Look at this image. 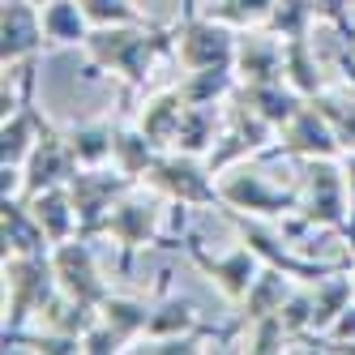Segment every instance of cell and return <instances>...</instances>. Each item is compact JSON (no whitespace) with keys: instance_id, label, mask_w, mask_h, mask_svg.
I'll list each match as a JSON object with an SVG mask.
<instances>
[{"instance_id":"obj_1","label":"cell","mask_w":355,"mask_h":355,"mask_svg":"<svg viewBox=\"0 0 355 355\" xmlns=\"http://www.w3.org/2000/svg\"><path fill=\"white\" fill-rule=\"evenodd\" d=\"M86 78L112 73L124 86L141 90L146 78L155 73L159 60L175 56V26H155V21H137V26H94L86 39Z\"/></svg>"},{"instance_id":"obj_2","label":"cell","mask_w":355,"mask_h":355,"mask_svg":"<svg viewBox=\"0 0 355 355\" xmlns=\"http://www.w3.org/2000/svg\"><path fill=\"white\" fill-rule=\"evenodd\" d=\"M60 283L52 252H9L5 257V334H21L56 300Z\"/></svg>"},{"instance_id":"obj_3","label":"cell","mask_w":355,"mask_h":355,"mask_svg":"<svg viewBox=\"0 0 355 355\" xmlns=\"http://www.w3.org/2000/svg\"><path fill=\"white\" fill-rule=\"evenodd\" d=\"M218 210H244L252 218L283 223L287 214L300 210V184L291 180L283 189V184H274L257 163L240 159V163L218 171Z\"/></svg>"},{"instance_id":"obj_4","label":"cell","mask_w":355,"mask_h":355,"mask_svg":"<svg viewBox=\"0 0 355 355\" xmlns=\"http://www.w3.org/2000/svg\"><path fill=\"white\" fill-rule=\"evenodd\" d=\"M163 206H167V197H159L155 189H146V184H133L107 210L103 227H98V236H107L120 248V257H116V270L120 274H129V266H133V257H137L141 248H155L159 244Z\"/></svg>"},{"instance_id":"obj_5","label":"cell","mask_w":355,"mask_h":355,"mask_svg":"<svg viewBox=\"0 0 355 355\" xmlns=\"http://www.w3.org/2000/svg\"><path fill=\"white\" fill-rule=\"evenodd\" d=\"M295 184H300V218L313 227H325V232H347V175H343V159H304L295 167Z\"/></svg>"},{"instance_id":"obj_6","label":"cell","mask_w":355,"mask_h":355,"mask_svg":"<svg viewBox=\"0 0 355 355\" xmlns=\"http://www.w3.org/2000/svg\"><path fill=\"white\" fill-rule=\"evenodd\" d=\"M146 189H155L167 201H189L197 210H218V175L201 155H184V150H163L155 167L146 171Z\"/></svg>"},{"instance_id":"obj_7","label":"cell","mask_w":355,"mask_h":355,"mask_svg":"<svg viewBox=\"0 0 355 355\" xmlns=\"http://www.w3.org/2000/svg\"><path fill=\"white\" fill-rule=\"evenodd\" d=\"M240 31L210 13H184L175 21V64L180 69H236Z\"/></svg>"},{"instance_id":"obj_8","label":"cell","mask_w":355,"mask_h":355,"mask_svg":"<svg viewBox=\"0 0 355 355\" xmlns=\"http://www.w3.org/2000/svg\"><path fill=\"white\" fill-rule=\"evenodd\" d=\"M137 180H129L116 163H98V167H78L69 180V193H73V206H78V232L98 240V227H103L107 210L129 193Z\"/></svg>"},{"instance_id":"obj_9","label":"cell","mask_w":355,"mask_h":355,"mask_svg":"<svg viewBox=\"0 0 355 355\" xmlns=\"http://www.w3.org/2000/svg\"><path fill=\"white\" fill-rule=\"evenodd\" d=\"M261 159H295V163H304V159H343V141L334 133V124H329V116L309 98V103L278 129V141Z\"/></svg>"},{"instance_id":"obj_10","label":"cell","mask_w":355,"mask_h":355,"mask_svg":"<svg viewBox=\"0 0 355 355\" xmlns=\"http://www.w3.org/2000/svg\"><path fill=\"white\" fill-rule=\"evenodd\" d=\"M52 270H56L60 291L73 295V300H82V304H94V309H98V304L112 295L103 270H98L90 236H73V240L52 244Z\"/></svg>"},{"instance_id":"obj_11","label":"cell","mask_w":355,"mask_h":355,"mask_svg":"<svg viewBox=\"0 0 355 355\" xmlns=\"http://www.w3.org/2000/svg\"><path fill=\"white\" fill-rule=\"evenodd\" d=\"M184 252H189V261L210 278V283L232 300V304H240L244 295H248V287H252V278L261 274V257H257V248H248L244 240L236 244V248H227V252H206L201 248V236L193 232L189 236V244H184Z\"/></svg>"},{"instance_id":"obj_12","label":"cell","mask_w":355,"mask_h":355,"mask_svg":"<svg viewBox=\"0 0 355 355\" xmlns=\"http://www.w3.org/2000/svg\"><path fill=\"white\" fill-rule=\"evenodd\" d=\"M47 31L43 9L35 0H0V64H21L31 56H43Z\"/></svg>"},{"instance_id":"obj_13","label":"cell","mask_w":355,"mask_h":355,"mask_svg":"<svg viewBox=\"0 0 355 355\" xmlns=\"http://www.w3.org/2000/svg\"><path fill=\"white\" fill-rule=\"evenodd\" d=\"M78 167H82V163L73 159L69 137L56 133V129H47V133L39 137V146L31 150V159L21 163V197H35V193H43V189L69 184Z\"/></svg>"},{"instance_id":"obj_14","label":"cell","mask_w":355,"mask_h":355,"mask_svg":"<svg viewBox=\"0 0 355 355\" xmlns=\"http://www.w3.org/2000/svg\"><path fill=\"white\" fill-rule=\"evenodd\" d=\"M184 94H180V86H159L155 94H146L141 103H137V112H133V124L155 141L159 150H171V141H175V129H180V116H184Z\"/></svg>"},{"instance_id":"obj_15","label":"cell","mask_w":355,"mask_h":355,"mask_svg":"<svg viewBox=\"0 0 355 355\" xmlns=\"http://www.w3.org/2000/svg\"><path fill=\"white\" fill-rule=\"evenodd\" d=\"M236 78L240 82H274L283 78V39L266 26H252L240 35L236 47Z\"/></svg>"},{"instance_id":"obj_16","label":"cell","mask_w":355,"mask_h":355,"mask_svg":"<svg viewBox=\"0 0 355 355\" xmlns=\"http://www.w3.org/2000/svg\"><path fill=\"white\" fill-rule=\"evenodd\" d=\"M232 98H240V103H248L257 116H266L274 129H283V124H287L304 103H309V98H304L287 78H274V82H240Z\"/></svg>"},{"instance_id":"obj_17","label":"cell","mask_w":355,"mask_h":355,"mask_svg":"<svg viewBox=\"0 0 355 355\" xmlns=\"http://www.w3.org/2000/svg\"><path fill=\"white\" fill-rule=\"evenodd\" d=\"M227 129V103H189L180 116V129H175L171 150H184V155H201L206 159L218 146Z\"/></svg>"},{"instance_id":"obj_18","label":"cell","mask_w":355,"mask_h":355,"mask_svg":"<svg viewBox=\"0 0 355 355\" xmlns=\"http://www.w3.org/2000/svg\"><path fill=\"white\" fill-rule=\"evenodd\" d=\"M313 291V329L304 338V351H317V343L325 338V329L338 321V313L355 300V283H351V270H338V274H325L317 283H309Z\"/></svg>"},{"instance_id":"obj_19","label":"cell","mask_w":355,"mask_h":355,"mask_svg":"<svg viewBox=\"0 0 355 355\" xmlns=\"http://www.w3.org/2000/svg\"><path fill=\"white\" fill-rule=\"evenodd\" d=\"M300 287V278H291L287 270H278V266H261V274L252 278V287H248V295L240 300V313L232 317L236 325H244V321H257V317H270V313H283V304H287V295Z\"/></svg>"},{"instance_id":"obj_20","label":"cell","mask_w":355,"mask_h":355,"mask_svg":"<svg viewBox=\"0 0 355 355\" xmlns=\"http://www.w3.org/2000/svg\"><path fill=\"white\" fill-rule=\"evenodd\" d=\"M0 240H5V257L9 252H52V240L31 214L26 197H5L0 201Z\"/></svg>"},{"instance_id":"obj_21","label":"cell","mask_w":355,"mask_h":355,"mask_svg":"<svg viewBox=\"0 0 355 355\" xmlns=\"http://www.w3.org/2000/svg\"><path fill=\"white\" fill-rule=\"evenodd\" d=\"M283 78L304 94V98H317L329 78L321 69V56H317V43L313 35H295V39H283Z\"/></svg>"},{"instance_id":"obj_22","label":"cell","mask_w":355,"mask_h":355,"mask_svg":"<svg viewBox=\"0 0 355 355\" xmlns=\"http://www.w3.org/2000/svg\"><path fill=\"white\" fill-rule=\"evenodd\" d=\"M26 206H31V214L39 218V227L47 232V240H52V244L82 236L78 232V206H73L69 184H56V189H43V193L26 197Z\"/></svg>"},{"instance_id":"obj_23","label":"cell","mask_w":355,"mask_h":355,"mask_svg":"<svg viewBox=\"0 0 355 355\" xmlns=\"http://www.w3.org/2000/svg\"><path fill=\"white\" fill-rule=\"evenodd\" d=\"M167 283H171V274L163 270V300H155V309H150V325H146L141 338H175V334H197V329H210V325H201L197 304L171 295Z\"/></svg>"},{"instance_id":"obj_24","label":"cell","mask_w":355,"mask_h":355,"mask_svg":"<svg viewBox=\"0 0 355 355\" xmlns=\"http://www.w3.org/2000/svg\"><path fill=\"white\" fill-rule=\"evenodd\" d=\"M43 31H47V47H86L94 26H90V17L78 0H47Z\"/></svg>"},{"instance_id":"obj_25","label":"cell","mask_w":355,"mask_h":355,"mask_svg":"<svg viewBox=\"0 0 355 355\" xmlns=\"http://www.w3.org/2000/svg\"><path fill=\"white\" fill-rule=\"evenodd\" d=\"M163 155V150L155 146V141H150L141 129H137V124L129 120V124H116V146H112V163L124 171V175H129V180H146V171L150 167H155V159Z\"/></svg>"},{"instance_id":"obj_26","label":"cell","mask_w":355,"mask_h":355,"mask_svg":"<svg viewBox=\"0 0 355 355\" xmlns=\"http://www.w3.org/2000/svg\"><path fill=\"white\" fill-rule=\"evenodd\" d=\"M69 137V150L82 167H98V163H112V146H116V120L98 116V120H86V124H73L64 129Z\"/></svg>"},{"instance_id":"obj_27","label":"cell","mask_w":355,"mask_h":355,"mask_svg":"<svg viewBox=\"0 0 355 355\" xmlns=\"http://www.w3.org/2000/svg\"><path fill=\"white\" fill-rule=\"evenodd\" d=\"M175 86H180L184 103H227L236 94L240 78L236 69H184V78Z\"/></svg>"},{"instance_id":"obj_28","label":"cell","mask_w":355,"mask_h":355,"mask_svg":"<svg viewBox=\"0 0 355 355\" xmlns=\"http://www.w3.org/2000/svg\"><path fill=\"white\" fill-rule=\"evenodd\" d=\"M150 309L155 304L150 300H141V295H120V291H112L103 304H98V317H103L107 325H116L124 338H129V347L146 334V325H150Z\"/></svg>"},{"instance_id":"obj_29","label":"cell","mask_w":355,"mask_h":355,"mask_svg":"<svg viewBox=\"0 0 355 355\" xmlns=\"http://www.w3.org/2000/svg\"><path fill=\"white\" fill-rule=\"evenodd\" d=\"M313 103L329 116V124H334L343 150H355V82L351 86H325Z\"/></svg>"},{"instance_id":"obj_30","label":"cell","mask_w":355,"mask_h":355,"mask_svg":"<svg viewBox=\"0 0 355 355\" xmlns=\"http://www.w3.org/2000/svg\"><path fill=\"white\" fill-rule=\"evenodd\" d=\"M313 0H274V13L266 17V31L278 39H295V35H313Z\"/></svg>"},{"instance_id":"obj_31","label":"cell","mask_w":355,"mask_h":355,"mask_svg":"<svg viewBox=\"0 0 355 355\" xmlns=\"http://www.w3.org/2000/svg\"><path fill=\"white\" fill-rule=\"evenodd\" d=\"M201 13L218 17L236 31H252V26H266V17L274 13V0H210Z\"/></svg>"},{"instance_id":"obj_32","label":"cell","mask_w":355,"mask_h":355,"mask_svg":"<svg viewBox=\"0 0 355 355\" xmlns=\"http://www.w3.org/2000/svg\"><path fill=\"white\" fill-rule=\"evenodd\" d=\"M86 9L90 26H137V21H150L133 0H78Z\"/></svg>"},{"instance_id":"obj_33","label":"cell","mask_w":355,"mask_h":355,"mask_svg":"<svg viewBox=\"0 0 355 355\" xmlns=\"http://www.w3.org/2000/svg\"><path fill=\"white\" fill-rule=\"evenodd\" d=\"M351 9H355V0H313L317 21L334 26V31H338V39L355 47V21H351Z\"/></svg>"},{"instance_id":"obj_34","label":"cell","mask_w":355,"mask_h":355,"mask_svg":"<svg viewBox=\"0 0 355 355\" xmlns=\"http://www.w3.org/2000/svg\"><path fill=\"white\" fill-rule=\"evenodd\" d=\"M116 351H129V338H124L116 325H107L103 317H98L82 334V355H116Z\"/></svg>"},{"instance_id":"obj_35","label":"cell","mask_w":355,"mask_h":355,"mask_svg":"<svg viewBox=\"0 0 355 355\" xmlns=\"http://www.w3.org/2000/svg\"><path fill=\"white\" fill-rule=\"evenodd\" d=\"M351 343H355V300L338 313V321L325 329V338L317 343V351H338V355H347V351H351Z\"/></svg>"},{"instance_id":"obj_36","label":"cell","mask_w":355,"mask_h":355,"mask_svg":"<svg viewBox=\"0 0 355 355\" xmlns=\"http://www.w3.org/2000/svg\"><path fill=\"white\" fill-rule=\"evenodd\" d=\"M343 175H347V206H351V218H347L343 240L355 244V150H343Z\"/></svg>"},{"instance_id":"obj_37","label":"cell","mask_w":355,"mask_h":355,"mask_svg":"<svg viewBox=\"0 0 355 355\" xmlns=\"http://www.w3.org/2000/svg\"><path fill=\"white\" fill-rule=\"evenodd\" d=\"M351 252H355V248H351ZM351 283H355V261H351Z\"/></svg>"},{"instance_id":"obj_38","label":"cell","mask_w":355,"mask_h":355,"mask_svg":"<svg viewBox=\"0 0 355 355\" xmlns=\"http://www.w3.org/2000/svg\"><path fill=\"white\" fill-rule=\"evenodd\" d=\"M35 5H39V9H43V5H47V0H35Z\"/></svg>"}]
</instances>
